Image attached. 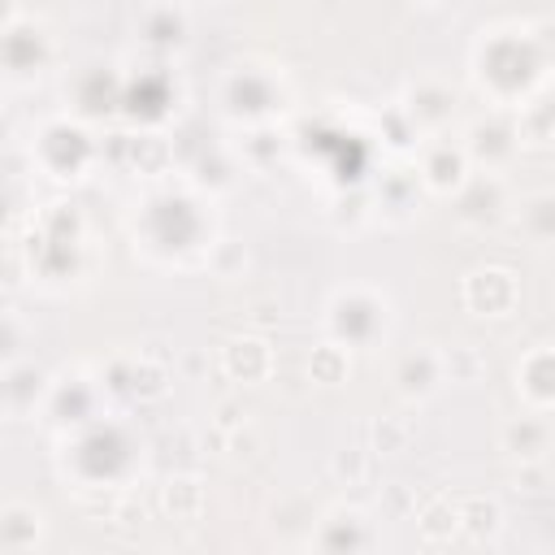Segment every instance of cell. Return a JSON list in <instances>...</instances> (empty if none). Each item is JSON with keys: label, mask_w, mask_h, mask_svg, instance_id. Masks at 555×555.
<instances>
[{"label": "cell", "mask_w": 555, "mask_h": 555, "mask_svg": "<svg viewBox=\"0 0 555 555\" xmlns=\"http://www.w3.org/2000/svg\"><path fill=\"white\" fill-rule=\"evenodd\" d=\"M312 542L321 551H360V546H373V525L360 507H334L317 520Z\"/></svg>", "instance_id": "6da1fadb"}, {"label": "cell", "mask_w": 555, "mask_h": 555, "mask_svg": "<svg viewBox=\"0 0 555 555\" xmlns=\"http://www.w3.org/2000/svg\"><path fill=\"white\" fill-rule=\"evenodd\" d=\"M43 542V512L26 503H9L0 512V551H30Z\"/></svg>", "instance_id": "7a4b0ae2"}, {"label": "cell", "mask_w": 555, "mask_h": 555, "mask_svg": "<svg viewBox=\"0 0 555 555\" xmlns=\"http://www.w3.org/2000/svg\"><path fill=\"white\" fill-rule=\"evenodd\" d=\"M512 299H516L512 273H503V269H481V273H473V278H468V304H473L477 312L499 317Z\"/></svg>", "instance_id": "3957f363"}, {"label": "cell", "mask_w": 555, "mask_h": 555, "mask_svg": "<svg viewBox=\"0 0 555 555\" xmlns=\"http://www.w3.org/2000/svg\"><path fill=\"white\" fill-rule=\"evenodd\" d=\"M438 377H442V360H438L429 347L412 351V356L399 364V373H395L399 390H403V395H412V399H425V395L438 386Z\"/></svg>", "instance_id": "277c9868"}, {"label": "cell", "mask_w": 555, "mask_h": 555, "mask_svg": "<svg viewBox=\"0 0 555 555\" xmlns=\"http://www.w3.org/2000/svg\"><path fill=\"white\" fill-rule=\"evenodd\" d=\"M546 442H551V434H546V421H538V416H520L503 429V447L516 460H542Z\"/></svg>", "instance_id": "5b68a950"}, {"label": "cell", "mask_w": 555, "mask_h": 555, "mask_svg": "<svg viewBox=\"0 0 555 555\" xmlns=\"http://www.w3.org/2000/svg\"><path fill=\"white\" fill-rule=\"evenodd\" d=\"M464 165H468V156H464L460 147L438 143V147L425 152V182H429L434 191H451V186L464 182Z\"/></svg>", "instance_id": "8992f818"}, {"label": "cell", "mask_w": 555, "mask_h": 555, "mask_svg": "<svg viewBox=\"0 0 555 555\" xmlns=\"http://www.w3.org/2000/svg\"><path fill=\"white\" fill-rule=\"evenodd\" d=\"M460 529H464L473 542L494 538V533H499V507H494L490 499H468V503L460 507Z\"/></svg>", "instance_id": "52a82bcc"}, {"label": "cell", "mask_w": 555, "mask_h": 555, "mask_svg": "<svg viewBox=\"0 0 555 555\" xmlns=\"http://www.w3.org/2000/svg\"><path fill=\"white\" fill-rule=\"evenodd\" d=\"M421 538L425 542H447L455 529H460V507L455 503H447V499H438V503H429L425 512H421Z\"/></svg>", "instance_id": "ba28073f"}, {"label": "cell", "mask_w": 555, "mask_h": 555, "mask_svg": "<svg viewBox=\"0 0 555 555\" xmlns=\"http://www.w3.org/2000/svg\"><path fill=\"white\" fill-rule=\"evenodd\" d=\"M165 503H169V512H178V516H195V512H199V486L186 481V477H178V481H169Z\"/></svg>", "instance_id": "9c48e42d"}, {"label": "cell", "mask_w": 555, "mask_h": 555, "mask_svg": "<svg viewBox=\"0 0 555 555\" xmlns=\"http://www.w3.org/2000/svg\"><path fill=\"white\" fill-rule=\"evenodd\" d=\"M421 4H434V0H421Z\"/></svg>", "instance_id": "30bf717a"}]
</instances>
